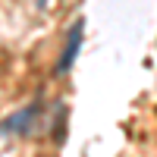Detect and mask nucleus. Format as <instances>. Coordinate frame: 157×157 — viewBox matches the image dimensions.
Instances as JSON below:
<instances>
[{
    "instance_id": "f257e3e1",
    "label": "nucleus",
    "mask_w": 157,
    "mask_h": 157,
    "mask_svg": "<svg viewBox=\"0 0 157 157\" xmlns=\"http://www.w3.org/2000/svg\"><path fill=\"white\" fill-rule=\"evenodd\" d=\"M38 113H41V101H32V104H25L22 110L10 113L6 120L0 123V135H25V132H29V129L35 126Z\"/></svg>"
},
{
    "instance_id": "f03ea898",
    "label": "nucleus",
    "mask_w": 157,
    "mask_h": 157,
    "mask_svg": "<svg viewBox=\"0 0 157 157\" xmlns=\"http://www.w3.org/2000/svg\"><path fill=\"white\" fill-rule=\"evenodd\" d=\"M82 38H85V19H75L72 22V29H69V38H66V44H63V54L57 60V72H69L72 69V63L78 57V50H82Z\"/></svg>"
},
{
    "instance_id": "7ed1b4c3",
    "label": "nucleus",
    "mask_w": 157,
    "mask_h": 157,
    "mask_svg": "<svg viewBox=\"0 0 157 157\" xmlns=\"http://www.w3.org/2000/svg\"><path fill=\"white\" fill-rule=\"evenodd\" d=\"M38 6H47V0H38Z\"/></svg>"
}]
</instances>
